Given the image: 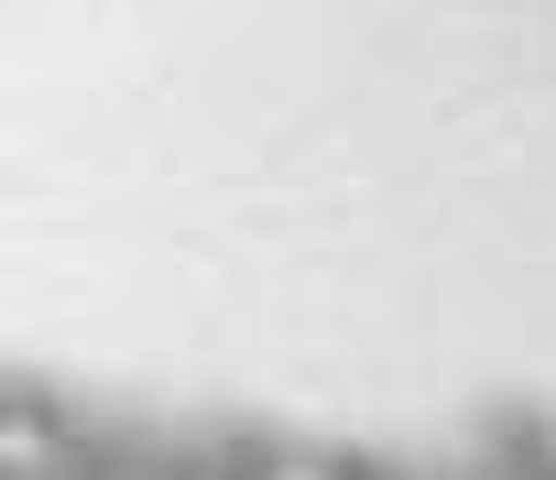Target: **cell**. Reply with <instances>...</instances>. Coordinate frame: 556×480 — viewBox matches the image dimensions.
<instances>
[{"label": "cell", "instance_id": "obj_1", "mask_svg": "<svg viewBox=\"0 0 556 480\" xmlns=\"http://www.w3.org/2000/svg\"><path fill=\"white\" fill-rule=\"evenodd\" d=\"M285 480H317V469H285Z\"/></svg>", "mask_w": 556, "mask_h": 480}]
</instances>
